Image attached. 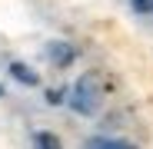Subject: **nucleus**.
Instances as JSON below:
<instances>
[{"label": "nucleus", "mask_w": 153, "mask_h": 149, "mask_svg": "<svg viewBox=\"0 0 153 149\" xmlns=\"http://www.w3.org/2000/svg\"><path fill=\"white\" fill-rule=\"evenodd\" d=\"M133 7H137L140 13H150V10H153V0H133Z\"/></svg>", "instance_id": "nucleus-6"}, {"label": "nucleus", "mask_w": 153, "mask_h": 149, "mask_svg": "<svg viewBox=\"0 0 153 149\" xmlns=\"http://www.w3.org/2000/svg\"><path fill=\"white\" fill-rule=\"evenodd\" d=\"M50 57H53V63H60V66H63V63H70V60H73V50H70L67 43H50Z\"/></svg>", "instance_id": "nucleus-3"}, {"label": "nucleus", "mask_w": 153, "mask_h": 149, "mask_svg": "<svg viewBox=\"0 0 153 149\" xmlns=\"http://www.w3.org/2000/svg\"><path fill=\"white\" fill-rule=\"evenodd\" d=\"M10 73H13V80L27 83V86H37V73H30V66H23V63H10Z\"/></svg>", "instance_id": "nucleus-2"}, {"label": "nucleus", "mask_w": 153, "mask_h": 149, "mask_svg": "<svg viewBox=\"0 0 153 149\" xmlns=\"http://www.w3.org/2000/svg\"><path fill=\"white\" fill-rule=\"evenodd\" d=\"M70 106L83 116H93L97 106H100V90H97V80L93 76H80L76 86L70 90Z\"/></svg>", "instance_id": "nucleus-1"}, {"label": "nucleus", "mask_w": 153, "mask_h": 149, "mask_svg": "<svg viewBox=\"0 0 153 149\" xmlns=\"http://www.w3.org/2000/svg\"><path fill=\"white\" fill-rule=\"evenodd\" d=\"M0 96H4V90H0Z\"/></svg>", "instance_id": "nucleus-7"}, {"label": "nucleus", "mask_w": 153, "mask_h": 149, "mask_svg": "<svg viewBox=\"0 0 153 149\" xmlns=\"http://www.w3.org/2000/svg\"><path fill=\"white\" fill-rule=\"evenodd\" d=\"M87 149H133V146L123 142V139H90Z\"/></svg>", "instance_id": "nucleus-4"}, {"label": "nucleus", "mask_w": 153, "mask_h": 149, "mask_svg": "<svg viewBox=\"0 0 153 149\" xmlns=\"http://www.w3.org/2000/svg\"><path fill=\"white\" fill-rule=\"evenodd\" d=\"M37 149H63L53 133H37Z\"/></svg>", "instance_id": "nucleus-5"}]
</instances>
